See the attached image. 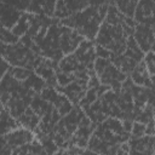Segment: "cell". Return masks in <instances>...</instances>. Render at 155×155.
<instances>
[{
    "label": "cell",
    "instance_id": "6da1fadb",
    "mask_svg": "<svg viewBox=\"0 0 155 155\" xmlns=\"http://www.w3.org/2000/svg\"><path fill=\"white\" fill-rule=\"evenodd\" d=\"M114 5L119 8V11L124 16L132 18V17H134V12L138 6V2L137 1H116Z\"/></svg>",
    "mask_w": 155,
    "mask_h": 155
},
{
    "label": "cell",
    "instance_id": "7a4b0ae2",
    "mask_svg": "<svg viewBox=\"0 0 155 155\" xmlns=\"http://www.w3.org/2000/svg\"><path fill=\"white\" fill-rule=\"evenodd\" d=\"M29 27H30V24H29V21H28V16L27 15H22V17L19 18L18 23L13 27L12 33L15 35H17L18 38L19 36H23V35H25L28 33Z\"/></svg>",
    "mask_w": 155,
    "mask_h": 155
},
{
    "label": "cell",
    "instance_id": "3957f363",
    "mask_svg": "<svg viewBox=\"0 0 155 155\" xmlns=\"http://www.w3.org/2000/svg\"><path fill=\"white\" fill-rule=\"evenodd\" d=\"M19 38L17 35H15L12 31L7 30L6 28H1V41L2 44H6V45H16L19 42Z\"/></svg>",
    "mask_w": 155,
    "mask_h": 155
},
{
    "label": "cell",
    "instance_id": "277c9868",
    "mask_svg": "<svg viewBox=\"0 0 155 155\" xmlns=\"http://www.w3.org/2000/svg\"><path fill=\"white\" fill-rule=\"evenodd\" d=\"M57 76V82H58V86H68L69 84L74 82L76 80L75 78V74H65V73H59V74H56Z\"/></svg>",
    "mask_w": 155,
    "mask_h": 155
},
{
    "label": "cell",
    "instance_id": "5b68a950",
    "mask_svg": "<svg viewBox=\"0 0 155 155\" xmlns=\"http://www.w3.org/2000/svg\"><path fill=\"white\" fill-rule=\"evenodd\" d=\"M111 64V62L109 59H104V58H98L94 61V71L98 74V75H102L103 71L107 69V67Z\"/></svg>",
    "mask_w": 155,
    "mask_h": 155
},
{
    "label": "cell",
    "instance_id": "8992f818",
    "mask_svg": "<svg viewBox=\"0 0 155 155\" xmlns=\"http://www.w3.org/2000/svg\"><path fill=\"white\" fill-rule=\"evenodd\" d=\"M132 137L134 138H140L145 134V125L144 124H140V122H134L133 124V127H132Z\"/></svg>",
    "mask_w": 155,
    "mask_h": 155
},
{
    "label": "cell",
    "instance_id": "52a82bcc",
    "mask_svg": "<svg viewBox=\"0 0 155 155\" xmlns=\"http://www.w3.org/2000/svg\"><path fill=\"white\" fill-rule=\"evenodd\" d=\"M102 142H103V140H102L101 138L96 137V136L91 137V139L88 140V145H87L88 150H92V151H94V153L98 154L99 148H101V145H102Z\"/></svg>",
    "mask_w": 155,
    "mask_h": 155
},
{
    "label": "cell",
    "instance_id": "ba28073f",
    "mask_svg": "<svg viewBox=\"0 0 155 155\" xmlns=\"http://www.w3.org/2000/svg\"><path fill=\"white\" fill-rule=\"evenodd\" d=\"M94 50H96V56H97L98 58L110 59V57H111V54H113L111 51H109L108 48H105V47H103V46H99V45H97Z\"/></svg>",
    "mask_w": 155,
    "mask_h": 155
},
{
    "label": "cell",
    "instance_id": "9c48e42d",
    "mask_svg": "<svg viewBox=\"0 0 155 155\" xmlns=\"http://www.w3.org/2000/svg\"><path fill=\"white\" fill-rule=\"evenodd\" d=\"M42 6V12L47 16H54V11H56V2H41Z\"/></svg>",
    "mask_w": 155,
    "mask_h": 155
},
{
    "label": "cell",
    "instance_id": "30bf717a",
    "mask_svg": "<svg viewBox=\"0 0 155 155\" xmlns=\"http://www.w3.org/2000/svg\"><path fill=\"white\" fill-rule=\"evenodd\" d=\"M101 85H99V80L96 78V75L94 76H91L90 78V80H88V87H91V88H97V87H99Z\"/></svg>",
    "mask_w": 155,
    "mask_h": 155
},
{
    "label": "cell",
    "instance_id": "8fae6325",
    "mask_svg": "<svg viewBox=\"0 0 155 155\" xmlns=\"http://www.w3.org/2000/svg\"><path fill=\"white\" fill-rule=\"evenodd\" d=\"M130 155H143V153L138 151V150H134V149H131L130 150Z\"/></svg>",
    "mask_w": 155,
    "mask_h": 155
}]
</instances>
